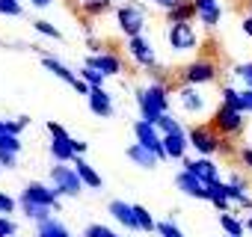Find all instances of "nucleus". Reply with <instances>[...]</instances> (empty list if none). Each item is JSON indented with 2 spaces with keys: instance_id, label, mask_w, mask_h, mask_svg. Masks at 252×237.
Wrapping results in <instances>:
<instances>
[{
  "instance_id": "c756f323",
  "label": "nucleus",
  "mask_w": 252,
  "mask_h": 237,
  "mask_svg": "<svg viewBox=\"0 0 252 237\" xmlns=\"http://www.w3.org/2000/svg\"><path fill=\"white\" fill-rule=\"evenodd\" d=\"M0 151L21 154V137H15V134H9V131H0Z\"/></svg>"
},
{
  "instance_id": "2eb2a0df",
  "label": "nucleus",
  "mask_w": 252,
  "mask_h": 237,
  "mask_svg": "<svg viewBox=\"0 0 252 237\" xmlns=\"http://www.w3.org/2000/svg\"><path fill=\"white\" fill-rule=\"evenodd\" d=\"M193 6H196V18H199L208 30H214V27L220 24V18H222L220 0H193Z\"/></svg>"
},
{
  "instance_id": "5701e85b",
  "label": "nucleus",
  "mask_w": 252,
  "mask_h": 237,
  "mask_svg": "<svg viewBox=\"0 0 252 237\" xmlns=\"http://www.w3.org/2000/svg\"><path fill=\"white\" fill-rule=\"evenodd\" d=\"M190 18H196V6H193V0H181L175 9H169V12H166V24H187Z\"/></svg>"
},
{
  "instance_id": "7c9ffc66",
  "label": "nucleus",
  "mask_w": 252,
  "mask_h": 237,
  "mask_svg": "<svg viewBox=\"0 0 252 237\" xmlns=\"http://www.w3.org/2000/svg\"><path fill=\"white\" fill-rule=\"evenodd\" d=\"M222 104H228V107H234V110H240L243 113V95H240V89H234V86H222Z\"/></svg>"
},
{
  "instance_id": "c03bdc74",
  "label": "nucleus",
  "mask_w": 252,
  "mask_h": 237,
  "mask_svg": "<svg viewBox=\"0 0 252 237\" xmlns=\"http://www.w3.org/2000/svg\"><path fill=\"white\" fill-rule=\"evenodd\" d=\"M243 95V113H252V89H240Z\"/></svg>"
},
{
  "instance_id": "5fc2aeb1",
  "label": "nucleus",
  "mask_w": 252,
  "mask_h": 237,
  "mask_svg": "<svg viewBox=\"0 0 252 237\" xmlns=\"http://www.w3.org/2000/svg\"><path fill=\"white\" fill-rule=\"evenodd\" d=\"M0 169H3V166H0Z\"/></svg>"
},
{
  "instance_id": "4468645a",
  "label": "nucleus",
  "mask_w": 252,
  "mask_h": 237,
  "mask_svg": "<svg viewBox=\"0 0 252 237\" xmlns=\"http://www.w3.org/2000/svg\"><path fill=\"white\" fill-rule=\"evenodd\" d=\"M86 101H89V110H92L98 118H110V116H113V95H110L104 86H95V89H89Z\"/></svg>"
},
{
  "instance_id": "393cba45",
  "label": "nucleus",
  "mask_w": 252,
  "mask_h": 237,
  "mask_svg": "<svg viewBox=\"0 0 252 237\" xmlns=\"http://www.w3.org/2000/svg\"><path fill=\"white\" fill-rule=\"evenodd\" d=\"M18 207H21V213H24L27 219H33L36 225L45 222V219H51V207H45V205H33V202H21V199H18Z\"/></svg>"
},
{
  "instance_id": "bb28decb",
  "label": "nucleus",
  "mask_w": 252,
  "mask_h": 237,
  "mask_svg": "<svg viewBox=\"0 0 252 237\" xmlns=\"http://www.w3.org/2000/svg\"><path fill=\"white\" fill-rule=\"evenodd\" d=\"M158 131H160V137H166V134H184V125L178 122L175 116L163 113V116L158 118Z\"/></svg>"
},
{
  "instance_id": "a18cd8bd",
  "label": "nucleus",
  "mask_w": 252,
  "mask_h": 237,
  "mask_svg": "<svg viewBox=\"0 0 252 237\" xmlns=\"http://www.w3.org/2000/svg\"><path fill=\"white\" fill-rule=\"evenodd\" d=\"M240 160H243V166L246 169H252V148L246 146V148H240Z\"/></svg>"
},
{
  "instance_id": "a878e982",
  "label": "nucleus",
  "mask_w": 252,
  "mask_h": 237,
  "mask_svg": "<svg viewBox=\"0 0 252 237\" xmlns=\"http://www.w3.org/2000/svg\"><path fill=\"white\" fill-rule=\"evenodd\" d=\"M220 228L228 234V237H243V231H246V222H240L231 210H225V213H220Z\"/></svg>"
},
{
  "instance_id": "e433bc0d",
  "label": "nucleus",
  "mask_w": 252,
  "mask_h": 237,
  "mask_svg": "<svg viewBox=\"0 0 252 237\" xmlns=\"http://www.w3.org/2000/svg\"><path fill=\"white\" fill-rule=\"evenodd\" d=\"M30 125V116H18V118H9L6 122V131L9 134H15V137H21V131Z\"/></svg>"
},
{
  "instance_id": "f8f14e48",
  "label": "nucleus",
  "mask_w": 252,
  "mask_h": 237,
  "mask_svg": "<svg viewBox=\"0 0 252 237\" xmlns=\"http://www.w3.org/2000/svg\"><path fill=\"white\" fill-rule=\"evenodd\" d=\"M175 187H178L184 196H190V199H202V202H208V190H205V181H202L199 175H193L190 169H181V172L175 175Z\"/></svg>"
},
{
  "instance_id": "473e14b6",
  "label": "nucleus",
  "mask_w": 252,
  "mask_h": 237,
  "mask_svg": "<svg viewBox=\"0 0 252 237\" xmlns=\"http://www.w3.org/2000/svg\"><path fill=\"white\" fill-rule=\"evenodd\" d=\"M33 27H36V33H42V36H48V39H63V33H60L51 21H45V18L33 21Z\"/></svg>"
},
{
  "instance_id": "f03ea898",
  "label": "nucleus",
  "mask_w": 252,
  "mask_h": 237,
  "mask_svg": "<svg viewBox=\"0 0 252 237\" xmlns=\"http://www.w3.org/2000/svg\"><path fill=\"white\" fill-rule=\"evenodd\" d=\"M48 178H51V187L60 193V196H68V199H77L80 193H83V181H80V175L74 172V166L71 163H54L51 166V172H48Z\"/></svg>"
},
{
  "instance_id": "2f4dec72",
  "label": "nucleus",
  "mask_w": 252,
  "mask_h": 237,
  "mask_svg": "<svg viewBox=\"0 0 252 237\" xmlns=\"http://www.w3.org/2000/svg\"><path fill=\"white\" fill-rule=\"evenodd\" d=\"M80 80H86V83H89L92 89H95V86H104V83H107V77H104V74H101L98 68H89V65H83V68H80Z\"/></svg>"
},
{
  "instance_id": "1a4fd4ad",
  "label": "nucleus",
  "mask_w": 252,
  "mask_h": 237,
  "mask_svg": "<svg viewBox=\"0 0 252 237\" xmlns=\"http://www.w3.org/2000/svg\"><path fill=\"white\" fill-rule=\"evenodd\" d=\"M166 39H169V48L175 54H190V51L199 48V36H196V30H193L190 21L187 24H169Z\"/></svg>"
},
{
  "instance_id": "864d4df0",
  "label": "nucleus",
  "mask_w": 252,
  "mask_h": 237,
  "mask_svg": "<svg viewBox=\"0 0 252 237\" xmlns=\"http://www.w3.org/2000/svg\"><path fill=\"white\" fill-rule=\"evenodd\" d=\"M113 237H122V234H113Z\"/></svg>"
},
{
  "instance_id": "f257e3e1",
  "label": "nucleus",
  "mask_w": 252,
  "mask_h": 237,
  "mask_svg": "<svg viewBox=\"0 0 252 237\" xmlns=\"http://www.w3.org/2000/svg\"><path fill=\"white\" fill-rule=\"evenodd\" d=\"M137 107L140 118L158 125V118L169 113V98H166V80H152L146 89H137Z\"/></svg>"
},
{
  "instance_id": "aec40b11",
  "label": "nucleus",
  "mask_w": 252,
  "mask_h": 237,
  "mask_svg": "<svg viewBox=\"0 0 252 237\" xmlns=\"http://www.w3.org/2000/svg\"><path fill=\"white\" fill-rule=\"evenodd\" d=\"M71 166H74V172L80 175V181H83L89 190H101V184H104V181H101V175H98V172L83 160V157H74V163H71Z\"/></svg>"
},
{
  "instance_id": "0eeeda50",
  "label": "nucleus",
  "mask_w": 252,
  "mask_h": 237,
  "mask_svg": "<svg viewBox=\"0 0 252 237\" xmlns=\"http://www.w3.org/2000/svg\"><path fill=\"white\" fill-rule=\"evenodd\" d=\"M217 77H220V71H217V62H211V59H193L181 71V80L187 86H205V83H214Z\"/></svg>"
},
{
  "instance_id": "20e7f679",
  "label": "nucleus",
  "mask_w": 252,
  "mask_h": 237,
  "mask_svg": "<svg viewBox=\"0 0 252 237\" xmlns=\"http://www.w3.org/2000/svg\"><path fill=\"white\" fill-rule=\"evenodd\" d=\"M243 116H246V113H240V110L222 104V107L214 113V118H211V128H214L220 137H234V134L243 131Z\"/></svg>"
},
{
  "instance_id": "6ab92c4d",
  "label": "nucleus",
  "mask_w": 252,
  "mask_h": 237,
  "mask_svg": "<svg viewBox=\"0 0 252 237\" xmlns=\"http://www.w3.org/2000/svg\"><path fill=\"white\" fill-rule=\"evenodd\" d=\"M187 146H190V137L187 134H166L163 137V148H166V157L169 160H184Z\"/></svg>"
},
{
  "instance_id": "37998d69",
  "label": "nucleus",
  "mask_w": 252,
  "mask_h": 237,
  "mask_svg": "<svg viewBox=\"0 0 252 237\" xmlns=\"http://www.w3.org/2000/svg\"><path fill=\"white\" fill-rule=\"evenodd\" d=\"M152 3H155V6H160L163 12H169V9H175V6L181 3V0H152Z\"/></svg>"
},
{
  "instance_id": "09e8293b",
  "label": "nucleus",
  "mask_w": 252,
  "mask_h": 237,
  "mask_svg": "<svg viewBox=\"0 0 252 237\" xmlns=\"http://www.w3.org/2000/svg\"><path fill=\"white\" fill-rule=\"evenodd\" d=\"M30 3H33L36 9H48V6H54V0H30Z\"/></svg>"
},
{
  "instance_id": "79ce46f5",
  "label": "nucleus",
  "mask_w": 252,
  "mask_h": 237,
  "mask_svg": "<svg viewBox=\"0 0 252 237\" xmlns=\"http://www.w3.org/2000/svg\"><path fill=\"white\" fill-rule=\"evenodd\" d=\"M15 157H18V154H12V151H0V166H3V169H12V166H15Z\"/></svg>"
},
{
  "instance_id": "412c9836",
  "label": "nucleus",
  "mask_w": 252,
  "mask_h": 237,
  "mask_svg": "<svg viewBox=\"0 0 252 237\" xmlns=\"http://www.w3.org/2000/svg\"><path fill=\"white\" fill-rule=\"evenodd\" d=\"M42 65H45V68H48V71H51L54 77H60V80H65L68 86H74L77 74H74V71H71V68H68L65 62H60L57 57H42Z\"/></svg>"
},
{
  "instance_id": "8fccbe9b",
  "label": "nucleus",
  "mask_w": 252,
  "mask_h": 237,
  "mask_svg": "<svg viewBox=\"0 0 252 237\" xmlns=\"http://www.w3.org/2000/svg\"><path fill=\"white\" fill-rule=\"evenodd\" d=\"M246 228H249V231H252V216H249V219H246Z\"/></svg>"
},
{
  "instance_id": "39448f33",
  "label": "nucleus",
  "mask_w": 252,
  "mask_h": 237,
  "mask_svg": "<svg viewBox=\"0 0 252 237\" xmlns=\"http://www.w3.org/2000/svg\"><path fill=\"white\" fill-rule=\"evenodd\" d=\"M187 137H190V146L199 151V157H214V154L222 148V140H220V134H217L214 128L196 125V128L187 131Z\"/></svg>"
},
{
  "instance_id": "4c0bfd02",
  "label": "nucleus",
  "mask_w": 252,
  "mask_h": 237,
  "mask_svg": "<svg viewBox=\"0 0 252 237\" xmlns=\"http://www.w3.org/2000/svg\"><path fill=\"white\" fill-rule=\"evenodd\" d=\"M116 231H110L107 225H98V222H92V225H86L83 228V237H113Z\"/></svg>"
},
{
  "instance_id": "c85d7f7f",
  "label": "nucleus",
  "mask_w": 252,
  "mask_h": 237,
  "mask_svg": "<svg viewBox=\"0 0 252 237\" xmlns=\"http://www.w3.org/2000/svg\"><path fill=\"white\" fill-rule=\"evenodd\" d=\"M77 6L86 12V15H101L113 6V0H77Z\"/></svg>"
},
{
  "instance_id": "f704fd0d",
  "label": "nucleus",
  "mask_w": 252,
  "mask_h": 237,
  "mask_svg": "<svg viewBox=\"0 0 252 237\" xmlns=\"http://www.w3.org/2000/svg\"><path fill=\"white\" fill-rule=\"evenodd\" d=\"M0 15L21 18V15H24V9H21V3H18V0H0Z\"/></svg>"
},
{
  "instance_id": "9d476101",
  "label": "nucleus",
  "mask_w": 252,
  "mask_h": 237,
  "mask_svg": "<svg viewBox=\"0 0 252 237\" xmlns=\"http://www.w3.org/2000/svg\"><path fill=\"white\" fill-rule=\"evenodd\" d=\"M128 54H131V59L140 65V68H155L158 65V54H155V48L143 39V36H134V39H128Z\"/></svg>"
},
{
  "instance_id": "ea45409f",
  "label": "nucleus",
  "mask_w": 252,
  "mask_h": 237,
  "mask_svg": "<svg viewBox=\"0 0 252 237\" xmlns=\"http://www.w3.org/2000/svg\"><path fill=\"white\" fill-rule=\"evenodd\" d=\"M234 74L246 83V89H252V62H243V65H237L234 68Z\"/></svg>"
},
{
  "instance_id": "423d86ee",
  "label": "nucleus",
  "mask_w": 252,
  "mask_h": 237,
  "mask_svg": "<svg viewBox=\"0 0 252 237\" xmlns=\"http://www.w3.org/2000/svg\"><path fill=\"white\" fill-rule=\"evenodd\" d=\"M134 137H137V143H140L143 148L155 151L160 160H169V157H166V148H163V137H160L158 125L146 122V118H137V122H134Z\"/></svg>"
},
{
  "instance_id": "9b49d317",
  "label": "nucleus",
  "mask_w": 252,
  "mask_h": 237,
  "mask_svg": "<svg viewBox=\"0 0 252 237\" xmlns=\"http://www.w3.org/2000/svg\"><path fill=\"white\" fill-rule=\"evenodd\" d=\"M83 65H89V68H98L104 77H119V74L125 71V62H122L116 54H89Z\"/></svg>"
},
{
  "instance_id": "72a5a7b5",
  "label": "nucleus",
  "mask_w": 252,
  "mask_h": 237,
  "mask_svg": "<svg viewBox=\"0 0 252 237\" xmlns=\"http://www.w3.org/2000/svg\"><path fill=\"white\" fill-rule=\"evenodd\" d=\"M158 234L160 237H184V231L172 222V219H163V222H158Z\"/></svg>"
},
{
  "instance_id": "ddd939ff",
  "label": "nucleus",
  "mask_w": 252,
  "mask_h": 237,
  "mask_svg": "<svg viewBox=\"0 0 252 237\" xmlns=\"http://www.w3.org/2000/svg\"><path fill=\"white\" fill-rule=\"evenodd\" d=\"M110 216L122 225V228H128V231H140V222H137V213H134V205L128 202H122V199H113L110 202Z\"/></svg>"
},
{
  "instance_id": "dca6fc26",
  "label": "nucleus",
  "mask_w": 252,
  "mask_h": 237,
  "mask_svg": "<svg viewBox=\"0 0 252 237\" xmlns=\"http://www.w3.org/2000/svg\"><path fill=\"white\" fill-rule=\"evenodd\" d=\"M181 169H190V172H193V175H199L202 181L220 178V169H217L214 157H199V160H190V157H184V160H181Z\"/></svg>"
},
{
  "instance_id": "7ed1b4c3",
  "label": "nucleus",
  "mask_w": 252,
  "mask_h": 237,
  "mask_svg": "<svg viewBox=\"0 0 252 237\" xmlns=\"http://www.w3.org/2000/svg\"><path fill=\"white\" fill-rule=\"evenodd\" d=\"M116 24H119V30L128 36V39L143 36V27H146V9L137 6V3H125V6L116 9Z\"/></svg>"
},
{
  "instance_id": "b1692460",
  "label": "nucleus",
  "mask_w": 252,
  "mask_h": 237,
  "mask_svg": "<svg viewBox=\"0 0 252 237\" xmlns=\"http://www.w3.org/2000/svg\"><path fill=\"white\" fill-rule=\"evenodd\" d=\"M36 237H71V231H68V225L60 222V219H45V222H39Z\"/></svg>"
},
{
  "instance_id": "a211bd4d",
  "label": "nucleus",
  "mask_w": 252,
  "mask_h": 237,
  "mask_svg": "<svg viewBox=\"0 0 252 237\" xmlns=\"http://www.w3.org/2000/svg\"><path fill=\"white\" fill-rule=\"evenodd\" d=\"M178 101H181L184 113H202V110H205V95H202L196 86L181 83V89H178Z\"/></svg>"
},
{
  "instance_id": "a19ab883",
  "label": "nucleus",
  "mask_w": 252,
  "mask_h": 237,
  "mask_svg": "<svg viewBox=\"0 0 252 237\" xmlns=\"http://www.w3.org/2000/svg\"><path fill=\"white\" fill-rule=\"evenodd\" d=\"M45 128H48V134H51V140H68V131H65V128H63L60 122H48Z\"/></svg>"
},
{
  "instance_id": "4be33fe9",
  "label": "nucleus",
  "mask_w": 252,
  "mask_h": 237,
  "mask_svg": "<svg viewBox=\"0 0 252 237\" xmlns=\"http://www.w3.org/2000/svg\"><path fill=\"white\" fill-rule=\"evenodd\" d=\"M51 157L54 163H74V148H71V137L68 140H51Z\"/></svg>"
},
{
  "instance_id": "3c124183",
  "label": "nucleus",
  "mask_w": 252,
  "mask_h": 237,
  "mask_svg": "<svg viewBox=\"0 0 252 237\" xmlns=\"http://www.w3.org/2000/svg\"><path fill=\"white\" fill-rule=\"evenodd\" d=\"M0 131H6V122H3V118H0Z\"/></svg>"
},
{
  "instance_id": "c9c22d12",
  "label": "nucleus",
  "mask_w": 252,
  "mask_h": 237,
  "mask_svg": "<svg viewBox=\"0 0 252 237\" xmlns=\"http://www.w3.org/2000/svg\"><path fill=\"white\" fill-rule=\"evenodd\" d=\"M15 234H18V222L0 213V237H15Z\"/></svg>"
},
{
  "instance_id": "6e6552de",
  "label": "nucleus",
  "mask_w": 252,
  "mask_h": 237,
  "mask_svg": "<svg viewBox=\"0 0 252 237\" xmlns=\"http://www.w3.org/2000/svg\"><path fill=\"white\" fill-rule=\"evenodd\" d=\"M18 199H21V202H33V205H45V207H51V210H60V193H57L51 184H42V181H30V184L21 190Z\"/></svg>"
},
{
  "instance_id": "603ef678",
  "label": "nucleus",
  "mask_w": 252,
  "mask_h": 237,
  "mask_svg": "<svg viewBox=\"0 0 252 237\" xmlns=\"http://www.w3.org/2000/svg\"><path fill=\"white\" fill-rule=\"evenodd\" d=\"M249 15H252V0H249Z\"/></svg>"
},
{
  "instance_id": "49530a36",
  "label": "nucleus",
  "mask_w": 252,
  "mask_h": 237,
  "mask_svg": "<svg viewBox=\"0 0 252 237\" xmlns=\"http://www.w3.org/2000/svg\"><path fill=\"white\" fill-rule=\"evenodd\" d=\"M71 148H74V154H77V157H83V154H86V143H80V140H74V137H71Z\"/></svg>"
},
{
  "instance_id": "cd10ccee",
  "label": "nucleus",
  "mask_w": 252,
  "mask_h": 237,
  "mask_svg": "<svg viewBox=\"0 0 252 237\" xmlns=\"http://www.w3.org/2000/svg\"><path fill=\"white\" fill-rule=\"evenodd\" d=\"M134 213H137L140 231H158V222H155V216H152V210L146 205H134Z\"/></svg>"
},
{
  "instance_id": "6e6d98bb",
  "label": "nucleus",
  "mask_w": 252,
  "mask_h": 237,
  "mask_svg": "<svg viewBox=\"0 0 252 237\" xmlns=\"http://www.w3.org/2000/svg\"><path fill=\"white\" fill-rule=\"evenodd\" d=\"M225 237H228V234H225Z\"/></svg>"
},
{
  "instance_id": "58836bf2",
  "label": "nucleus",
  "mask_w": 252,
  "mask_h": 237,
  "mask_svg": "<svg viewBox=\"0 0 252 237\" xmlns=\"http://www.w3.org/2000/svg\"><path fill=\"white\" fill-rule=\"evenodd\" d=\"M15 207H18V199H12L9 193H0V213H15Z\"/></svg>"
},
{
  "instance_id": "f3484780",
  "label": "nucleus",
  "mask_w": 252,
  "mask_h": 237,
  "mask_svg": "<svg viewBox=\"0 0 252 237\" xmlns=\"http://www.w3.org/2000/svg\"><path fill=\"white\" fill-rule=\"evenodd\" d=\"M125 154H128V160L134 163V166H140V169H146V172H152L155 166H158V154L155 151H149V148H143L140 143H131L128 146V151H125Z\"/></svg>"
},
{
  "instance_id": "de8ad7c7",
  "label": "nucleus",
  "mask_w": 252,
  "mask_h": 237,
  "mask_svg": "<svg viewBox=\"0 0 252 237\" xmlns=\"http://www.w3.org/2000/svg\"><path fill=\"white\" fill-rule=\"evenodd\" d=\"M240 30L252 39V15H243V21H240Z\"/></svg>"
}]
</instances>
